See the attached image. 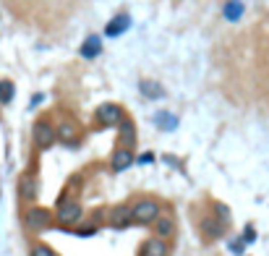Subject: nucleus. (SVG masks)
<instances>
[{
  "instance_id": "1",
  "label": "nucleus",
  "mask_w": 269,
  "mask_h": 256,
  "mask_svg": "<svg viewBox=\"0 0 269 256\" xmlns=\"http://www.w3.org/2000/svg\"><path fill=\"white\" fill-rule=\"evenodd\" d=\"M131 215H133V222L136 225H152L159 215H162V207L157 199H139L136 204L131 207Z\"/></svg>"
},
{
  "instance_id": "2",
  "label": "nucleus",
  "mask_w": 269,
  "mask_h": 256,
  "mask_svg": "<svg viewBox=\"0 0 269 256\" xmlns=\"http://www.w3.org/2000/svg\"><path fill=\"white\" fill-rule=\"evenodd\" d=\"M81 215H84V209H81V204L79 201H73V199H63L61 204H58V212H55V217H58V222L61 225H76L79 220H81Z\"/></svg>"
},
{
  "instance_id": "3",
  "label": "nucleus",
  "mask_w": 269,
  "mask_h": 256,
  "mask_svg": "<svg viewBox=\"0 0 269 256\" xmlns=\"http://www.w3.org/2000/svg\"><path fill=\"white\" fill-rule=\"evenodd\" d=\"M24 222H26V228H29V230L42 233V230H47V228H50L52 215L47 212V209H42V207H32V209H29V212L24 215Z\"/></svg>"
},
{
  "instance_id": "4",
  "label": "nucleus",
  "mask_w": 269,
  "mask_h": 256,
  "mask_svg": "<svg viewBox=\"0 0 269 256\" xmlns=\"http://www.w3.org/2000/svg\"><path fill=\"white\" fill-rule=\"evenodd\" d=\"M123 120V108L115 102H104L97 108V123L102 126H118Z\"/></svg>"
},
{
  "instance_id": "5",
  "label": "nucleus",
  "mask_w": 269,
  "mask_h": 256,
  "mask_svg": "<svg viewBox=\"0 0 269 256\" xmlns=\"http://www.w3.org/2000/svg\"><path fill=\"white\" fill-rule=\"evenodd\" d=\"M136 256H170V246H168L165 238L154 235V238H146L144 243L139 246Z\"/></svg>"
},
{
  "instance_id": "6",
  "label": "nucleus",
  "mask_w": 269,
  "mask_h": 256,
  "mask_svg": "<svg viewBox=\"0 0 269 256\" xmlns=\"http://www.w3.org/2000/svg\"><path fill=\"white\" fill-rule=\"evenodd\" d=\"M225 230H228V225L220 222L214 215H206L201 220V235H204V240H217V238L225 235Z\"/></svg>"
},
{
  "instance_id": "7",
  "label": "nucleus",
  "mask_w": 269,
  "mask_h": 256,
  "mask_svg": "<svg viewBox=\"0 0 269 256\" xmlns=\"http://www.w3.org/2000/svg\"><path fill=\"white\" fill-rule=\"evenodd\" d=\"M128 225H133L131 207H128V204H118V207H113V212H110V228L123 230V228H128Z\"/></svg>"
},
{
  "instance_id": "8",
  "label": "nucleus",
  "mask_w": 269,
  "mask_h": 256,
  "mask_svg": "<svg viewBox=\"0 0 269 256\" xmlns=\"http://www.w3.org/2000/svg\"><path fill=\"white\" fill-rule=\"evenodd\" d=\"M58 141V131L50 126V123H37L34 126V144L39 149H47Z\"/></svg>"
},
{
  "instance_id": "9",
  "label": "nucleus",
  "mask_w": 269,
  "mask_h": 256,
  "mask_svg": "<svg viewBox=\"0 0 269 256\" xmlns=\"http://www.w3.org/2000/svg\"><path fill=\"white\" fill-rule=\"evenodd\" d=\"M133 165V152L128 146H121L118 152L113 155V160H110V168H113V173H123V170H128Z\"/></svg>"
},
{
  "instance_id": "10",
  "label": "nucleus",
  "mask_w": 269,
  "mask_h": 256,
  "mask_svg": "<svg viewBox=\"0 0 269 256\" xmlns=\"http://www.w3.org/2000/svg\"><path fill=\"white\" fill-rule=\"evenodd\" d=\"M79 53H81L84 60H94V58H99V53H102V39H99V34H89V37L84 39V44L79 47Z\"/></svg>"
},
{
  "instance_id": "11",
  "label": "nucleus",
  "mask_w": 269,
  "mask_h": 256,
  "mask_svg": "<svg viewBox=\"0 0 269 256\" xmlns=\"http://www.w3.org/2000/svg\"><path fill=\"white\" fill-rule=\"evenodd\" d=\"M128 26H131V16H128V13H121V16H115L107 26H104V34L115 39V37L126 34V32H128Z\"/></svg>"
},
{
  "instance_id": "12",
  "label": "nucleus",
  "mask_w": 269,
  "mask_h": 256,
  "mask_svg": "<svg viewBox=\"0 0 269 256\" xmlns=\"http://www.w3.org/2000/svg\"><path fill=\"white\" fill-rule=\"evenodd\" d=\"M152 225H154V233H157L159 238H165V240H168V238L175 235V220H173L170 215H159Z\"/></svg>"
},
{
  "instance_id": "13",
  "label": "nucleus",
  "mask_w": 269,
  "mask_h": 256,
  "mask_svg": "<svg viewBox=\"0 0 269 256\" xmlns=\"http://www.w3.org/2000/svg\"><path fill=\"white\" fill-rule=\"evenodd\" d=\"M243 11H246V6L241 3V0H228V3L222 6V16H225V21H230V24H238L243 16Z\"/></svg>"
},
{
  "instance_id": "14",
  "label": "nucleus",
  "mask_w": 269,
  "mask_h": 256,
  "mask_svg": "<svg viewBox=\"0 0 269 256\" xmlns=\"http://www.w3.org/2000/svg\"><path fill=\"white\" fill-rule=\"evenodd\" d=\"M139 92L146 99H162V97H165V89H162L157 81H152V79H141L139 81Z\"/></svg>"
},
{
  "instance_id": "15",
  "label": "nucleus",
  "mask_w": 269,
  "mask_h": 256,
  "mask_svg": "<svg viewBox=\"0 0 269 256\" xmlns=\"http://www.w3.org/2000/svg\"><path fill=\"white\" fill-rule=\"evenodd\" d=\"M118 126H121V146H133V144H136V128H133V123H131V120L123 115V120H121V123H118Z\"/></svg>"
},
{
  "instance_id": "16",
  "label": "nucleus",
  "mask_w": 269,
  "mask_h": 256,
  "mask_svg": "<svg viewBox=\"0 0 269 256\" xmlns=\"http://www.w3.org/2000/svg\"><path fill=\"white\" fill-rule=\"evenodd\" d=\"M21 196L26 201L37 199V178H32V175H24L21 178Z\"/></svg>"
},
{
  "instance_id": "17",
  "label": "nucleus",
  "mask_w": 269,
  "mask_h": 256,
  "mask_svg": "<svg viewBox=\"0 0 269 256\" xmlns=\"http://www.w3.org/2000/svg\"><path fill=\"white\" fill-rule=\"evenodd\" d=\"M154 120H157V126L165 128V131H175V128H178V118L170 115V113H159Z\"/></svg>"
},
{
  "instance_id": "18",
  "label": "nucleus",
  "mask_w": 269,
  "mask_h": 256,
  "mask_svg": "<svg viewBox=\"0 0 269 256\" xmlns=\"http://www.w3.org/2000/svg\"><path fill=\"white\" fill-rule=\"evenodd\" d=\"M13 99V84L11 81H0V105H8Z\"/></svg>"
},
{
  "instance_id": "19",
  "label": "nucleus",
  "mask_w": 269,
  "mask_h": 256,
  "mask_svg": "<svg viewBox=\"0 0 269 256\" xmlns=\"http://www.w3.org/2000/svg\"><path fill=\"white\" fill-rule=\"evenodd\" d=\"M214 217L220 220V222H225V225H230V209L225 207V204H214Z\"/></svg>"
},
{
  "instance_id": "20",
  "label": "nucleus",
  "mask_w": 269,
  "mask_h": 256,
  "mask_svg": "<svg viewBox=\"0 0 269 256\" xmlns=\"http://www.w3.org/2000/svg\"><path fill=\"white\" fill-rule=\"evenodd\" d=\"M29 256H55V251H52L50 246H44V243H37Z\"/></svg>"
},
{
  "instance_id": "21",
  "label": "nucleus",
  "mask_w": 269,
  "mask_h": 256,
  "mask_svg": "<svg viewBox=\"0 0 269 256\" xmlns=\"http://www.w3.org/2000/svg\"><path fill=\"white\" fill-rule=\"evenodd\" d=\"M71 136H73V126H63L61 131H58V139H66L68 141Z\"/></svg>"
},
{
  "instance_id": "22",
  "label": "nucleus",
  "mask_w": 269,
  "mask_h": 256,
  "mask_svg": "<svg viewBox=\"0 0 269 256\" xmlns=\"http://www.w3.org/2000/svg\"><path fill=\"white\" fill-rule=\"evenodd\" d=\"M243 243H253V240H256V230H253V228H246V233H243Z\"/></svg>"
},
{
  "instance_id": "23",
  "label": "nucleus",
  "mask_w": 269,
  "mask_h": 256,
  "mask_svg": "<svg viewBox=\"0 0 269 256\" xmlns=\"http://www.w3.org/2000/svg\"><path fill=\"white\" fill-rule=\"evenodd\" d=\"M230 248H233V253H243V240H235Z\"/></svg>"
}]
</instances>
